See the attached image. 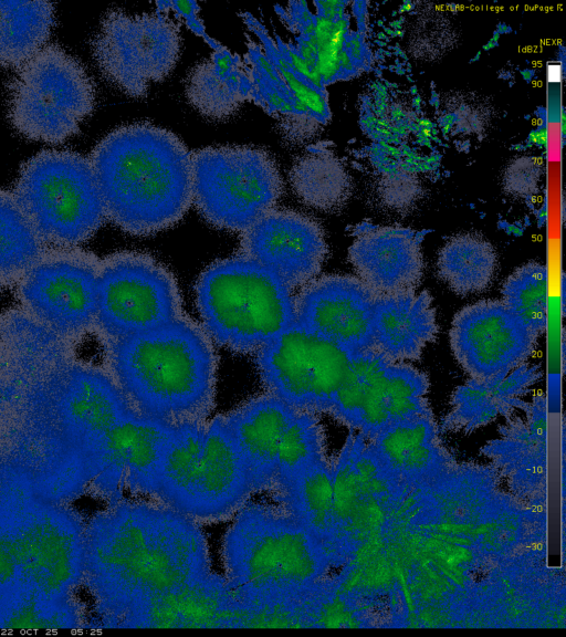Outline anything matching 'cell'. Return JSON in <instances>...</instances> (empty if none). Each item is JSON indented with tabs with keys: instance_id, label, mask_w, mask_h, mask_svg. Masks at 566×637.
Here are the masks:
<instances>
[{
	"instance_id": "cell-33",
	"label": "cell",
	"mask_w": 566,
	"mask_h": 637,
	"mask_svg": "<svg viewBox=\"0 0 566 637\" xmlns=\"http://www.w3.org/2000/svg\"><path fill=\"white\" fill-rule=\"evenodd\" d=\"M46 248L14 194L0 189V291L17 286Z\"/></svg>"
},
{
	"instance_id": "cell-37",
	"label": "cell",
	"mask_w": 566,
	"mask_h": 637,
	"mask_svg": "<svg viewBox=\"0 0 566 637\" xmlns=\"http://www.w3.org/2000/svg\"><path fill=\"white\" fill-rule=\"evenodd\" d=\"M302 598L238 603L232 628H308Z\"/></svg>"
},
{
	"instance_id": "cell-38",
	"label": "cell",
	"mask_w": 566,
	"mask_h": 637,
	"mask_svg": "<svg viewBox=\"0 0 566 637\" xmlns=\"http://www.w3.org/2000/svg\"><path fill=\"white\" fill-rule=\"evenodd\" d=\"M52 601L55 599H44L25 593L18 596V599L9 602L7 609L3 610L1 618L3 627L20 629L61 627L63 617L54 605L49 606Z\"/></svg>"
},
{
	"instance_id": "cell-12",
	"label": "cell",
	"mask_w": 566,
	"mask_h": 637,
	"mask_svg": "<svg viewBox=\"0 0 566 637\" xmlns=\"http://www.w3.org/2000/svg\"><path fill=\"white\" fill-rule=\"evenodd\" d=\"M99 261L74 248H46L17 285L28 314L54 336L73 340L95 327Z\"/></svg>"
},
{
	"instance_id": "cell-3",
	"label": "cell",
	"mask_w": 566,
	"mask_h": 637,
	"mask_svg": "<svg viewBox=\"0 0 566 637\" xmlns=\"http://www.w3.org/2000/svg\"><path fill=\"white\" fill-rule=\"evenodd\" d=\"M90 161L106 218L129 234L169 229L192 205L191 154L170 130L120 126L98 142Z\"/></svg>"
},
{
	"instance_id": "cell-27",
	"label": "cell",
	"mask_w": 566,
	"mask_h": 637,
	"mask_svg": "<svg viewBox=\"0 0 566 637\" xmlns=\"http://www.w3.org/2000/svg\"><path fill=\"white\" fill-rule=\"evenodd\" d=\"M368 450L382 469L401 478H418L447 460L432 414L395 424L369 440Z\"/></svg>"
},
{
	"instance_id": "cell-14",
	"label": "cell",
	"mask_w": 566,
	"mask_h": 637,
	"mask_svg": "<svg viewBox=\"0 0 566 637\" xmlns=\"http://www.w3.org/2000/svg\"><path fill=\"white\" fill-rule=\"evenodd\" d=\"M537 337L497 300H483L463 307L450 328L454 357L476 380L506 376L525 364Z\"/></svg>"
},
{
	"instance_id": "cell-31",
	"label": "cell",
	"mask_w": 566,
	"mask_h": 637,
	"mask_svg": "<svg viewBox=\"0 0 566 637\" xmlns=\"http://www.w3.org/2000/svg\"><path fill=\"white\" fill-rule=\"evenodd\" d=\"M54 24L46 1H0V67L20 66L44 46Z\"/></svg>"
},
{
	"instance_id": "cell-13",
	"label": "cell",
	"mask_w": 566,
	"mask_h": 637,
	"mask_svg": "<svg viewBox=\"0 0 566 637\" xmlns=\"http://www.w3.org/2000/svg\"><path fill=\"white\" fill-rule=\"evenodd\" d=\"M353 353L293 324L255 353L263 386L297 410L329 411Z\"/></svg>"
},
{
	"instance_id": "cell-24",
	"label": "cell",
	"mask_w": 566,
	"mask_h": 637,
	"mask_svg": "<svg viewBox=\"0 0 566 637\" xmlns=\"http://www.w3.org/2000/svg\"><path fill=\"white\" fill-rule=\"evenodd\" d=\"M62 410L87 451L118 421L136 414L108 372L85 366L70 370Z\"/></svg>"
},
{
	"instance_id": "cell-25",
	"label": "cell",
	"mask_w": 566,
	"mask_h": 637,
	"mask_svg": "<svg viewBox=\"0 0 566 637\" xmlns=\"http://www.w3.org/2000/svg\"><path fill=\"white\" fill-rule=\"evenodd\" d=\"M541 377V369L527 363L506 376L488 380L471 378L457 388L451 400V411L443 420L446 429L472 431L507 415L514 407L524 406L520 399Z\"/></svg>"
},
{
	"instance_id": "cell-36",
	"label": "cell",
	"mask_w": 566,
	"mask_h": 637,
	"mask_svg": "<svg viewBox=\"0 0 566 637\" xmlns=\"http://www.w3.org/2000/svg\"><path fill=\"white\" fill-rule=\"evenodd\" d=\"M324 442L323 427L316 414L297 410L281 438L274 483L324 459Z\"/></svg>"
},
{
	"instance_id": "cell-19",
	"label": "cell",
	"mask_w": 566,
	"mask_h": 637,
	"mask_svg": "<svg viewBox=\"0 0 566 637\" xmlns=\"http://www.w3.org/2000/svg\"><path fill=\"white\" fill-rule=\"evenodd\" d=\"M253 492L243 457L222 416L208 422L203 450L186 514L198 523L233 516Z\"/></svg>"
},
{
	"instance_id": "cell-32",
	"label": "cell",
	"mask_w": 566,
	"mask_h": 637,
	"mask_svg": "<svg viewBox=\"0 0 566 637\" xmlns=\"http://www.w3.org/2000/svg\"><path fill=\"white\" fill-rule=\"evenodd\" d=\"M496 265V252L488 240L475 233H461L441 248L437 271L454 293L468 295L491 284Z\"/></svg>"
},
{
	"instance_id": "cell-16",
	"label": "cell",
	"mask_w": 566,
	"mask_h": 637,
	"mask_svg": "<svg viewBox=\"0 0 566 637\" xmlns=\"http://www.w3.org/2000/svg\"><path fill=\"white\" fill-rule=\"evenodd\" d=\"M239 254L270 270L293 291L317 276L327 244L314 219L273 208L241 233Z\"/></svg>"
},
{
	"instance_id": "cell-8",
	"label": "cell",
	"mask_w": 566,
	"mask_h": 637,
	"mask_svg": "<svg viewBox=\"0 0 566 637\" xmlns=\"http://www.w3.org/2000/svg\"><path fill=\"white\" fill-rule=\"evenodd\" d=\"M192 203L218 229L244 232L274 208L283 178L273 157L252 146L191 153Z\"/></svg>"
},
{
	"instance_id": "cell-26",
	"label": "cell",
	"mask_w": 566,
	"mask_h": 637,
	"mask_svg": "<svg viewBox=\"0 0 566 637\" xmlns=\"http://www.w3.org/2000/svg\"><path fill=\"white\" fill-rule=\"evenodd\" d=\"M251 84L244 61L218 43L186 81V96L193 108L212 121H224L250 100Z\"/></svg>"
},
{
	"instance_id": "cell-18",
	"label": "cell",
	"mask_w": 566,
	"mask_h": 637,
	"mask_svg": "<svg viewBox=\"0 0 566 637\" xmlns=\"http://www.w3.org/2000/svg\"><path fill=\"white\" fill-rule=\"evenodd\" d=\"M24 593L56 599L83 570L84 537L51 513L27 516L13 531Z\"/></svg>"
},
{
	"instance_id": "cell-40",
	"label": "cell",
	"mask_w": 566,
	"mask_h": 637,
	"mask_svg": "<svg viewBox=\"0 0 566 637\" xmlns=\"http://www.w3.org/2000/svg\"><path fill=\"white\" fill-rule=\"evenodd\" d=\"M167 6L174 8L187 22V25L198 35L202 36L211 48H214L218 42L209 38L201 21L198 19L197 12L199 7L195 1H169Z\"/></svg>"
},
{
	"instance_id": "cell-4",
	"label": "cell",
	"mask_w": 566,
	"mask_h": 637,
	"mask_svg": "<svg viewBox=\"0 0 566 637\" xmlns=\"http://www.w3.org/2000/svg\"><path fill=\"white\" fill-rule=\"evenodd\" d=\"M227 583L240 604L302 598L332 566L324 544L277 504L245 503L222 544Z\"/></svg>"
},
{
	"instance_id": "cell-17",
	"label": "cell",
	"mask_w": 566,
	"mask_h": 637,
	"mask_svg": "<svg viewBox=\"0 0 566 637\" xmlns=\"http://www.w3.org/2000/svg\"><path fill=\"white\" fill-rule=\"evenodd\" d=\"M375 297L356 276L315 278L295 295V323L356 353L373 347Z\"/></svg>"
},
{
	"instance_id": "cell-34",
	"label": "cell",
	"mask_w": 566,
	"mask_h": 637,
	"mask_svg": "<svg viewBox=\"0 0 566 637\" xmlns=\"http://www.w3.org/2000/svg\"><path fill=\"white\" fill-rule=\"evenodd\" d=\"M290 181L304 203L326 212L340 209L352 192L350 178L339 159L323 150L301 156L291 168Z\"/></svg>"
},
{
	"instance_id": "cell-29",
	"label": "cell",
	"mask_w": 566,
	"mask_h": 637,
	"mask_svg": "<svg viewBox=\"0 0 566 637\" xmlns=\"http://www.w3.org/2000/svg\"><path fill=\"white\" fill-rule=\"evenodd\" d=\"M243 61L251 84L250 100L280 122L289 139L311 136L318 122L294 97L259 42L248 40Z\"/></svg>"
},
{
	"instance_id": "cell-28",
	"label": "cell",
	"mask_w": 566,
	"mask_h": 637,
	"mask_svg": "<svg viewBox=\"0 0 566 637\" xmlns=\"http://www.w3.org/2000/svg\"><path fill=\"white\" fill-rule=\"evenodd\" d=\"M333 471L324 458L271 488L275 503L313 533L325 549L332 528Z\"/></svg>"
},
{
	"instance_id": "cell-2",
	"label": "cell",
	"mask_w": 566,
	"mask_h": 637,
	"mask_svg": "<svg viewBox=\"0 0 566 637\" xmlns=\"http://www.w3.org/2000/svg\"><path fill=\"white\" fill-rule=\"evenodd\" d=\"M105 345L108 373L138 416L171 427L206 421L214 405L217 357L203 327L184 315Z\"/></svg>"
},
{
	"instance_id": "cell-22",
	"label": "cell",
	"mask_w": 566,
	"mask_h": 637,
	"mask_svg": "<svg viewBox=\"0 0 566 637\" xmlns=\"http://www.w3.org/2000/svg\"><path fill=\"white\" fill-rule=\"evenodd\" d=\"M296 413L297 409L266 393L221 415L243 457L253 492L271 490L281 438Z\"/></svg>"
},
{
	"instance_id": "cell-1",
	"label": "cell",
	"mask_w": 566,
	"mask_h": 637,
	"mask_svg": "<svg viewBox=\"0 0 566 637\" xmlns=\"http://www.w3.org/2000/svg\"><path fill=\"white\" fill-rule=\"evenodd\" d=\"M83 571L108 627L211 573L207 539L196 520L157 501L126 499L92 520Z\"/></svg>"
},
{
	"instance_id": "cell-7",
	"label": "cell",
	"mask_w": 566,
	"mask_h": 637,
	"mask_svg": "<svg viewBox=\"0 0 566 637\" xmlns=\"http://www.w3.org/2000/svg\"><path fill=\"white\" fill-rule=\"evenodd\" d=\"M94 104L86 70L56 44L44 45L21 64L9 85L10 122L32 140H65L78 132Z\"/></svg>"
},
{
	"instance_id": "cell-20",
	"label": "cell",
	"mask_w": 566,
	"mask_h": 637,
	"mask_svg": "<svg viewBox=\"0 0 566 637\" xmlns=\"http://www.w3.org/2000/svg\"><path fill=\"white\" fill-rule=\"evenodd\" d=\"M420 236L406 228L368 227L355 237L349 261L356 278L375 295L416 290L423 275Z\"/></svg>"
},
{
	"instance_id": "cell-21",
	"label": "cell",
	"mask_w": 566,
	"mask_h": 637,
	"mask_svg": "<svg viewBox=\"0 0 566 637\" xmlns=\"http://www.w3.org/2000/svg\"><path fill=\"white\" fill-rule=\"evenodd\" d=\"M238 602L224 576L209 575L153 598L119 628H232Z\"/></svg>"
},
{
	"instance_id": "cell-15",
	"label": "cell",
	"mask_w": 566,
	"mask_h": 637,
	"mask_svg": "<svg viewBox=\"0 0 566 637\" xmlns=\"http://www.w3.org/2000/svg\"><path fill=\"white\" fill-rule=\"evenodd\" d=\"M175 427L133 414L88 451L98 488L112 501L125 490L155 499L159 471Z\"/></svg>"
},
{
	"instance_id": "cell-11",
	"label": "cell",
	"mask_w": 566,
	"mask_h": 637,
	"mask_svg": "<svg viewBox=\"0 0 566 637\" xmlns=\"http://www.w3.org/2000/svg\"><path fill=\"white\" fill-rule=\"evenodd\" d=\"M181 48L178 24L161 12L132 14L115 9L102 19L92 41L103 75L125 94L144 97L175 69Z\"/></svg>"
},
{
	"instance_id": "cell-23",
	"label": "cell",
	"mask_w": 566,
	"mask_h": 637,
	"mask_svg": "<svg viewBox=\"0 0 566 637\" xmlns=\"http://www.w3.org/2000/svg\"><path fill=\"white\" fill-rule=\"evenodd\" d=\"M437 333L436 310L427 291L375 297L371 344L387 358L398 363L418 359Z\"/></svg>"
},
{
	"instance_id": "cell-30",
	"label": "cell",
	"mask_w": 566,
	"mask_h": 637,
	"mask_svg": "<svg viewBox=\"0 0 566 637\" xmlns=\"http://www.w3.org/2000/svg\"><path fill=\"white\" fill-rule=\"evenodd\" d=\"M207 426V421H199L175 427L163 458L155 501L186 514L199 470Z\"/></svg>"
},
{
	"instance_id": "cell-10",
	"label": "cell",
	"mask_w": 566,
	"mask_h": 637,
	"mask_svg": "<svg viewBox=\"0 0 566 637\" xmlns=\"http://www.w3.org/2000/svg\"><path fill=\"white\" fill-rule=\"evenodd\" d=\"M427 389L423 373L369 347L352 354L328 413L370 440L395 424L430 414Z\"/></svg>"
},
{
	"instance_id": "cell-6",
	"label": "cell",
	"mask_w": 566,
	"mask_h": 637,
	"mask_svg": "<svg viewBox=\"0 0 566 637\" xmlns=\"http://www.w3.org/2000/svg\"><path fill=\"white\" fill-rule=\"evenodd\" d=\"M24 213L53 248H74L107 220L90 159L43 150L23 164L13 191Z\"/></svg>"
},
{
	"instance_id": "cell-35",
	"label": "cell",
	"mask_w": 566,
	"mask_h": 637,
	"mask_svg": "<svg viewBox=\"0 0 566 637\" xmlns=\"http://www.w3.org/2000/svg\"><path fill=\"white\" fill-rule=\"evenodd\" d=\"M503 304L539 336L547 325V271L530 262L517 268L502 286Z\"/></svg>"
},
{
	"instance_id": "cell-5",
	"label": "cell",
	"mask_w": 566,
	"mask_h": 637,
	"mask_svg": "<svg viewBox=\"0 0 566 637\" xmlns=\"http://www.w3.org/2000/svg\"><path fill=\"white\" fill-rule=\"evenodd\" d=\"M203 330L211 341L255 354L295 324V295L270 270L242 255L211 263L196 284Z\"/></svg>"
},
{
	"instance_id": "cell-39",
	"label": "cell",
	"mask_w": 566,
	"mask_h": 637,
	"mask_svg": "<svg viewBox=\"0 0 566 637\" xmlns=\"http://www.w3.org/2000/svg\"><path fill=\"white\" fill-rule=\"evenodd\" d=\"M20 583L19 562L13 531L0 529V592Z\"/></svg>"
},
{
	"instance_id": "cell-9",
	"label": "cell",
	"mask_w": 566,
	"mask_h": 637,
	"mask_svg": "<svg viewBox=\"0 0 566 637\" xmlns=\"http://www.w3.org/2000/svg\"><path fill=\"white\" fill-rule=\"evenodd\" d=\"M184 315L172 273L154 257L119 251L101 259L95 327L105 341L146 332Z\"/></svg>"
}]
</instances>
